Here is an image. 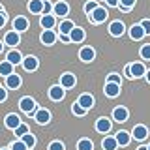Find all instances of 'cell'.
<instances>
[{"label":"cell","mask_w":150,"mask_h":150,"mask_svg":"<svg viewBox=\"0 0 150 150\" xmlns=\"http://www.w3.org/2000/svg\"><path fill=\"white\" fill-rule=\"evenodd\" d=\"M19 109H21L23 112H26V115H34V112H36V101H34V98H30V96L21 98V101H19Z\"/></svg>","instance_id":"obj_1"},{"label":"cell","mask_w":150,"mask_h":150,"mask_svg":"<svg viewBox=\"0 0 150 150\" xmlns=\"http://www.w3.org/2000/svg\"><path fill=\"white\" fill-rule=\"evenodd\" d=\"M107 17H109L107 9H105V8H100V6H98V8L90 13V21H92V23H96V25H100V23H105V21H107Z\"/></svg>","instance_id":"obj_2"},{"label":"cell","mask_w":150,"mask_h":150,"mask_svg":"<svg viewBox=\"0 0 150 150\" xmlns=\"http://www.w3.org/2000/svg\"><path fill=\"white\" fill-rule=\"evenodd\" d=\"M38 66H40V60H38L36 56L28 54V56H25V58H23V68H25L26 71H36Z\"/></svg>","instance_id":"obj_3"},{"label":"cell","mask_w":150,"mask_h":150,"mask_svg":"<svg viewBox=\"0 0 150 150\" xmlns=\"http://www.w3.org/2000/svg\"><path fill=\"white\" fill-rule=\"evenodd\" d=\"M124 32H126V26H124V23H122V21H112L111 25H109V34L111 36L120 38Z\"/></svg>","instance_id":"obj_4"},{"label":"cell","mask_w":150,"mask_h":150,"mask_svg":"<svg viewBox=\"0 0 150 150\" xmlns=\"http://www.w3.org/2000/svg\"><path fill=\"white\" fill-rule=\"evenodd\" d=\"M131 137L137 139V141H144V139L148 137V128H146V126H143V124L135 126V128L131 129Z\"/></svg>","instance_id":"obj_5"},{"label":"cell","mask_w":150,"mask_h":150,"mask_svg":"<svg viewBox=\"0 0 150 150\" xmlns=\"http://www.w3.org/2000/svg\"><path fill=\"white\" fill-rule=\"evenodd\" d=\"M75 84H77V79H75V75L73 73H64V75H60V86L64 88H73Z\"/></svg>","instance_id":"obj_6"},{"label":"cell","mask_w":150,"mask_h":150,"mask_svg":"<svg viewBox=\"0 0 150 150\" xmlns=\"http://www.w3.org/2000/svg\"><path fill=\"white\" fill-rule=\"evenodd\" d=\"M129 116V111L126 107H115L112 109V120L115 122H126Z\"/></svg>","instance_id":"obj_7"},{"label":"cell","mask_w":150,"mask_h":150,"mask_svg":"<svg viewBox=\"0 0 150 150\" xmlns=\"http://www.w3.org/2000/svg\"><path fill=\"white\" fill-rule=\"evenodd\" d=\"M129 66H131V79H141V77L146 75V68H144V64L133 62V64H129Z\"/></svg>","instance_id":"obj_8"},{"label":"cell","mask_w":150,"mask_h":150,"mask_svg":"<svg viewBox=\"0 0 150 150\" xmlns=\"http://www.w3.org/2000/svg\"><path fill=\"white\" fill-rule=\"evenodd\" d=\"M64 96H66V90L60 84H54V86H51L49 88V98L53 101H60V100H64Z\"/></svg>","instance_id":"obj_9"},{"label":"cell","mask_w":150,"mask_h":150,"mask_svg":"<svg viewBox=\"0 0 150 150\" xmlns=\"http://www.w3.org/2000/svg\"><path fill=\"white\" fill-rule=\"evenodd\" d=\"M34 120L38 122V124L45 126V124H49V120H51V112L47 111V109H38L34 112Z\"/></svg>","instance_id":"obj_10"},{"label":"cell","mask_w":150,"mask_h":150,"mask_svg":"<svg viewBox=\"0 0 150 150\" xmlns=\"http://www.w3.org/2000/svg\"><path fill=\"white\" fill-rule=\"evenodd\" d=\"M111 120L107 118V116H101V118L96 120V131H100V133H109L111 131Z\"/></svg>","instance_id":"obj_11"},{"label":"cell","mask_w":150,"mask_h":150,"mask_svg":"<svg viewBox=\"0 0 150 150\" xmlns=\"http://www.w3.org/2000/svg\"><path fill=\"white\" fill-rule=\"evenodd\" d=\"M40 25H41V28H43V30H54V26H56V17H54V15H41Z\"/></svg>","instance_id":"obj_12"},{"label":"cell","mask_w":150,"mask_h":150,"mask_svg":"<svg viewBox=\"0 0 150 150\" xmlns=\"http://www.w3.org/2000/svg\"><path fill=\"white\" fill-rule=\"evenodd\" d=\"M40 40H41V43H43V45H53L54 41L58 40V36H56L54 30H43V32H41V36H40Z\"/></svg>","instance_id":"obj_13"},{"label":"cell","mask_w":150,"mask_h":150,"mask_svg":"<svg viewBox=\"0 0 150 150\" xmlns=\"http://www.w3.org/2000/svg\"><path fill=\"white\" fill-rule=\"evenodd\" d=\"M19 41H21V34H19V32H15V30H9L8 34L4 36V43L9 45V47L19 45Z\"/></svg>","instance_id":"obj_14"},{"label":"cell","mask_w":150,"mask_h":150,"mask_svg":"<svg viewBox=\"0 0 150 150\" xmlns=\"http://www.w3.org/2000/svg\"><path fill=\"white\" fill-rule=\"evenodd\" d=\"M21 124H23V122H21V118H19V115H15V112H9V115L6 116V128L8 129L15 131Z\"/></svg>","instance_id":"obj_15"},{"label":"cell","mask_w":150,"mask_h":150,"mask_svg":"<svg viewBox=\"0 0 150 150\" xmlns=\"http://www.w3.org/2000/svg\"><path fill=\"white\" fill-rule=\"evenodd\" d=\"M69 13V6L66 2H62V0H60V2H56L54 4V8H53V15L54 17H66Z\"/></svg>","instance_id":"obj_16"},{"label":"cell","mask_w":150,"mask_h":150,"mask_svg":"<svg viewBox=\"0 0 150 150\" xmlns=\"http://www.w3.org/2000/svg\"><path fill=\"white\" fill-rule=\"evenodd\" d=\"M105 96L107 98H118L120 96V84L116 83H105Z\"/></svg>","instance_id":"obj_17"},{"label":"cell","mask_w":150,"mask_h":150,"mask_svg":"<svg viewBox=\"0 0 150 150\" xmlns=\"http://www.w3.org/2000/svg\"><path fill=\"white\" fill-rule=\"evenodd\" d=\"M115 139H116V143H118V146H128L129 141H131V133H129V131L120 129L118 133L115 135Z\"/></svg>","instance_id":"obj_18"},{"label":"cell","mask_w":150,"mask_h":150,"mask_svg":"<svg viewBox=\"0 0 150 150\" xmlns=\"http://www.w3.org/2000/svg\"><path fill=\"white\" fill-rule=\"evenodd\" d=\"M13 30L15 32H25V30H28V19L26 17H15L13 19Z\"/></svg>","instance_id":"obj_19"},{"label":"cell","mask_w":150,"mask_h":150,"mask_svg":"<svg viewBox=\"0 0 150 150\" xmlns=\"http://www.w3.org/2000/svg\"><path fill=\"white\" fill-rule=\"evenodd\" d=\"M77 103L88 111V109H92V107H94V96H92V94H81L79 100H77Z\"/></svg>","instance_id":"obj_20"},{"label":"cell","mask_w":150,"mask_h":150,"mask_svg":"<svg viewBox=\"0 0 150 150\" xmlns=\"http://www.w3.org/2000/svg\"><path fill=\"white\" fill-rule=\"evenodd\" d=\"M94 56H96V51H94L92 47H83V49L79 51V58H81L83 62H92Z\"/></svg>","instance_id":"obj_21"},{"label":"cell","mask_w":150,"mask_h":150,"mask_svg":"<svg viewBox=\"0 0 150 150\" xmlns=\"http://www.w3.org/2000/svg\"><path fill=\"white\" fill-rule=\"evenodd\" d=\"M21 75H17V73H11L9 77H6V86L9 88V90H15V88L21 86Z\"/></svg>","instance_id":"obj_22"},{"label":"cell","mask_w":150,"mask_h":150,"mask_svg":"<svg viewBox=\"0 0 150 150\" xmlns=\"http://www.w3.org/2000/svg\"><path fill=\"white\" fill-rule=\"evenodd\" d=\"M144 36H146V34H144V30H143V26H141V23H139V25H133V26L129 28V38H131V40L139 41V40H143Z\"/></svg>","instance_id":"obj_23"},{"label":"cell","mask_w":150,"mask_h":150,"mask_svg":"<svg viewBox=\"0 0 150 150\" xmlns=\"http://www.w3.org/2000/svg\"><path fill=\"white\" fill-rule=\"evenodd\" d=\"M84 38H86V34H84V30L79 28V26H75L71 30V34H69V40H71L73 43H81V41H84Z\"/></svg>","instance_id":"obj_24"},{"label":"cell","mask_w":150,"mask_h":150,"mask_svg":"<svg viewBox=\"0 0 150 150\" xmlns=\"http://www.w3.org/2000/svg\"><path fill=\"white\" fill-rule=\"evenodd\" d=\"M6 60L9 64H13V66H17V64H23V54L19 53L17 49H11L8 53V56H6Z\"/></svg>","instance_id":"obj_25"},{"label":"cell","mask_w":150,"mask_h":150,"mask_svg":"<svg viewBox=\"0 0 150 150\" xmlns=\"http://www.w3.org/2000/svg\"><path fill=\"white\" fill-rule=\"evenodd\" d=\"M73 28H75V25H73V21H69V19H64V21L58 25L60 34H66V36H69V34H71V30H73Z\"/></svg>","instance_id":"obj_26"},{"label":"cell","mask_w":150,"mask_h":150,"mask_svg":"<svg viewBox=\"0 0 150 150\" xmlns=\"http://www.w3.org/2000/svg\"><path fill=\"white\" fill-rule=\"evenodd\" d=\"M28 11L30 13H43V0H30L28 2Z\"/></svg>","instance_id":"obj_27"},{"label":"cell","mask_w":150,"mask_h":150,"mask_svg":"<svg viewBox=\"0 0 150 150\" xmlns=\"http://www.w3.org/2000/svg\"><path fill=\"white\" fill-rule=\"evenodd\" d=\"M101 146H103V150H116L118 148V143H116L115 137H105L101 141Z\"/></svg>","instance_id":"obj_28"},{"label":"cell","mask_w":150,"mask_h":150,"mask_svg":"<svg viewBox=\"0 0 150 150\" xmlns=\"http://www.w3.org/2000/svg\"><path fill=\"white\" fill-rule=\"evenodd\" d=\"M13 71V64H9L8 60H4V62H0V75H4V77H9Z\"/></svg>","instance_id":"obj_29"},{"label":"cell","mask_w":150,"mask_h":150,"mask_svg":"<svg viewBox=\"0 0 150 150\" xmlns=\"http://www.w3.org/2000/svg\"><path fill=\"white\" fill-rule=\"evenodd\" d=\"M77 150H94V143L90 139H81L77 143Z\"/></svg>","instance_id":"obj_30"},{"label":"cell","mask_w":150,"mask_h":150,"mask_svg":"<svg viewBox=\"0 0 150 150\" xmlns=\"http://www.w3.org/2000/svg\"><path fill=\"white\" fill-rule=\"evenodd\" d=\"M21 141H23V143H25L26 146H28V150L36 146V137H34L32 133H26V135H23V137H21Z\"/></svg>","instance_id":"obj_31"},{"label":"cell","mask_w":150,"mask_h":150,"mask_svg":"<svg viewBox=\"0 0 150 150\" xmlns=\"http://www.w3.org/2000/svg\"><path fill=\"white\" fill-rule=\"evenodd\" d=\"M71 112H73V115L75 116H84V115H86V109H84V107H81V105H79V103L77 101H75L73 103V105H71Z\"/></svg>","instance_id":"obj_32"},{"label":"cell","mask_w":150,"mask_h":150,"mask_svg":"<svg viewBox=\"0 0 150 150\" xmlns=\"http://www.w3.org/2000/svg\"><path fill=\"white\" fill-rule=\"evenodd\" d=\"M135 2H137V0H120L118 8L122 9V11H129V9L135 6Z\"/></svg>","instance_id":"obj_33"},{"label":"cell","mask_w":150,"mask_h":150,"mask_svg":"<svg viewBox=\"0 0 150 150\" xmlns=\"http://www.w3.org/2000/svg\"><path fill=\"white\" fill-rule=\"evenodd\" d=\"M139 54H141V58H143V60H150V43H144L143 47H141Z\"/></svg>","instance_id":"obj_34"},{"label":"cell","mask_w":150,"mask_h":150,"mask_svg":"<svg viewBox=\"0 0 150 150\" xmlns=\"http://www.w3.org/2000/svg\"><path fill=\"white\" fill-rule=\"evenodd\" d=\"M26 133H30V128H28L26 124H21L15 129V135H17V137H23V135H26Z\"/></svg>","instance_id":"obj_35"},{"label":"cell","mask_w":150,"mask_h":150,"mask_svg":"<svg viewBox=\"0 0 150 150\" xmlns=\"http://www.w3.org/2000/svg\"><path fill=\"white\" fill-rule=\"evenodd\" d=\"M53 4L49 2V0H43V13L41 15H53Z\"/></svg>","instance_id":"obj_36"},{"label":"cell","mask_w":150,"mask_h":150,"mask_svg":"<svg viewBox=\"0 0 150 150\" xmlns=\"http://www.w3.org/2000/svg\"><path fill=\"white\" fill-rule=\"evenodd\" d=\"M96 8H98V2H96V0H90V2L84 4V13H88V15H90Z\"/></svg>","instance_id":"obj_37"},{"label":"cell","mask_w":150,"mask_h":150,"mask_svg":"<svg viewBox=\"0 0 150 150\" xmlns=\"http://www.w3.org/2000/svg\"><path fill=\"white\" fill-rule=\"evenodd\" d=\"M107 83H116V84H122V79L118 73H109L107 75Z\"/></svg>","instance_id":"obj_38"},{"label":"cell","mask_w":150,"mask_h":150,"mask_svg":"<svg viewBox=\"0 0 150 150\" xmlns=\"http://www.w3.org/2000/svg\"><path fill=\"white\" fill-rule=\"evenodd\" d=\"M9 148H11V150H28V146H26L25 143H23L21 139H19V141H15V143H13Z\"/></svg>","instance_id":"obj_39"},{"label":"cell","mask_w":150,"mask_h":150,"mask_svg":"<svg viewBox=\"0 0 150 150\" xmlns=\"http://www.w3.org/2000/svg\"><path fill=\"white\" fill-rule=\"evenodd\" d=\"M141 26H143L144 34L150 36V19H143V21H141Z\"/></svg>","instance_id":"obj_40"},{"label":"cell","mask_w":150,"mask_h":150,"mask_svg":"<svg viewBox=\"0 0 150 150\" xmlns=\"http://www.w3.org/2000/svg\"><path fill=\"white\" fill-rule=\"evenodd\" d=\"M49 150H64V143H60V141H53V143L49 144Z\"/></svg>","instance_id":"obj_41"},{"label":"cell","mask_w":150,"mask_h":150,"mask_svg":"<svg viewBox=\"0 0 150 150\" xmlns=\"http://www.w3.org/2000/svg\"><path fill=\"white\" fill-rule=\"evenodd\" d=\"M6 98H8V90L0 86V103H2V101H6Z\"/></svg>","instance_id":"obj_42"},{"label":"cell","mask_w":150,"mask_h":150,"mask_svg":"<svg viewBox=\"0 0 150 150\" xmlns=\"http://www.w3.org/2000/svg\"><path fill=\"white\" fill-rule=\"evenodd\" d=\"M107 4H109L111 8H118V4H120V0H107Z\"/></svg>","instance_id":"obj_43"},{"label":"cell","mask_w":150,"mask_h":150,"mask_svg":"<svg viewBox=\"0 0 150 150\" xmlns=\"http://www.w3.org/2000/svg\"><path fill=\"white\" fill-rule=\"evenodd\" d=\"M124 75H126V77H128V79L131 77V66H129V64H128V66H126V68H124Z\"/></svg>","instance_id":"obj_44"},{"label":"cell","mask_w":150,"mask_h":150,"mask_svg":"<svg viewBox=\"0 0 150 150\" xmlns=\"http://www.w3.org/2000/svg\"><path fill=\"white\" fill-rule=\"evenodd\" d=\"M6 25V13H0V28Z\"/></svg>","instance_id":"obj_45"},{"label":"cell","mask_w":150,"mask_h":150,"mask_svg":"<svg viewBox=\"0 0 150 150\" xmlns=\"http://www.w3.org/2000/svg\"><path fill=\"white\" fill-rule=\"evenodd\" d=\"M60 41H64V43H68V41H71V40H69V36H66V34H60Z\"/></svg>","instance_id":"obj_46"},{"label":"cell","mask_w":150,"mask_h":150,"mask_svg":"<svg viewBox=\"0 0 150 150\" xmlns=\"http://www.w3.org/2000/svg\"><path fill=\"white\" fill-rule=\"evenodd\" d=\"M144 77H146V81L150 83V69H148V71H146V75H144Z\"/></svg>","instance_id":"obj_47"},{"label":"cell","mask_w":150,"mask_h":150,"mask_svg":"<svg viewBox=\"0 0 150 150\" xmlns=\"http://www.w3.org/2000/svg\"><path fill=\"white\" fill-rule=\"evenodd\" d=\"M2 51H4V43H2V41H0V53H2Z\"/></svg>","instance_id":"obj_48"},{"label":"cell","mask_w":150,"mask_h":150,"mask_svg":"<svg viewBox=\"0 0 150 150\" xmlns=\"http://www.w3.org/2000/svg\"><path fill=\"white\" fill-rule=\"evenodd\" d=\"M137 150H148V146H139Z\"/></svg>","instance_id":"obj_49"},{"label":"cell","mask_w":150,"mask_h":150,"mask_svg":"<svg viewBox=\"0 0 150 150\" xmlns=\"http://www.w3.org/2000/svg\"><path fill=\"white\" fill-rule=\"evenodd\" d=\"M0 13H4V8L2 6H0Z\"/></svg>","instance_id":"obj_50"},{"label":"cell","mask_w":150,"mask_h":150,"mask_svg":"<svg viewBox=\"0 0 150 150\" xmlns=\"http://www.w3.org/2000/svg\"><path fill=\"white\" fill-rule=\"evenodd\" d=\"M0 150H11V148H0Z\"/></svg>","instance_id":"obj_51"},{"label":"cell","mask_w":150,"mask_h":150,"mask_svg":"<svg viewBox=\"0 0 150 150\" xmlns=\"http://www.w3.org/2000/svg\"><path fill=\"white\" fill-rule=\"evenodd\" d=\"M148 150H150V144H148Z\"/></svg>","instance_id":"obj_52"}]
</instances>
